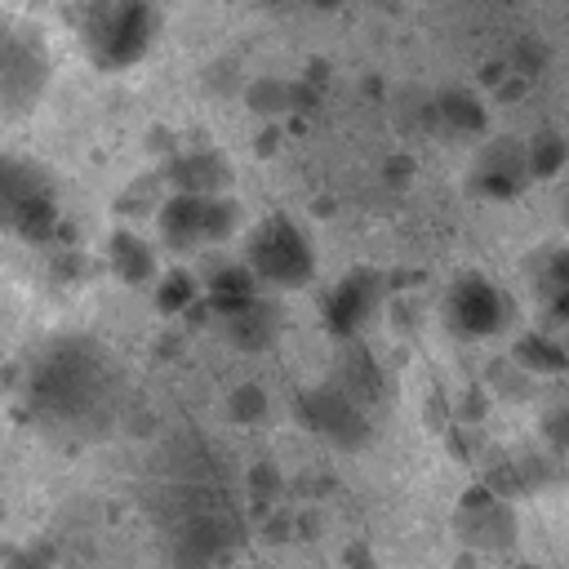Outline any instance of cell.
Segmentation results:
<instances>
[{
  "label": "cell",
  "instance_id": "obj_1",
  "mask_svg": "<svg viewBox=\"0 0 569 569\" xmlns=\"http://www.w3.org/2000/svg\"><path fill=\"white\" fill-rule=\"evenodd\" d=\"M31 409L58 427H98L116 409V369L107 351L84 338H67L49 347L31 373Z\"/></svg>",
  "mask_w": 569,
  "mask_h": 569
},
{
  "label": "cell",
  "instance_id": "obj_2",
  "mask_svg": "<svg viewBox=\"0 0 569 569\" xmlns=\"http://www.w3.org/2000/svg\"><path fill=\"white\" fill-rule=\"evenodd\" d=\"M76 40L98 71H124L147 58L160 31V13L151 0H80Z\"/></svg>",
  "mask_w": 569,
  "mask_h": 569
},
{
  "label": "cell",
  "instance_id": "obj_3",
  "mask_svg": "<svg viewBox=\"0 0 569 569\" xmlns=\"http://www.w3.org/2000/svg\"><path fill=\"white\" fill-rule=\"evenodd\" d=\"M53 80L44 36L22 18H0V116L22 120L36 111Z\"/></svg>",
  "mask_w": 569,
  "mask_h": 569
},
{
  "label": "cell",
  "instance_id": "obj_4",
  "mask_svg": "<svg viewBox=\"0 0 569 569\" xmlns=\"http://www.w3.org/2000/svg\"><path fill=\"white\" fill-rule=\"evenodd\" d=\"M58 227V191L53 178L27 160L0 151V231L22 240H49Z\"/></svg>",
  "mask_w": 569,
  "mask_h": 569
},
{
  "label": "cell",
  "instance_id": "obj_5",
  "mask_svg": "<svg viewBox=\"0 0 569 569\" xmlns=\"http://www.w3.org/2000/svg\"><path fill=\"white\" fill-rule=\"evenodd\" d=\"M244 267L253 271L258 284L302 289L316 276V253H311V240L302 236V227L293 218L276 213V218H267V222L253 227L249 249H244Z\"/></svg>",
  "mask_w": 569,
  "mask_h": 569
},
{
  "label": "cell",
  "instance_id": "obj_6",
  "mask_svg": "<svg viewBox=\"0 0 569 569\" xmlns=\"http://www.w3.org/2000/svg\"><path fill=\"white\" fill-rule=\"evenodd\" d=\"M156 227H160V240L169 249L191 253V249L231 240L236 227H240V204L231 196H182V191H173L169 200L156 204Z\"/></svg>",
  "mask_w": 569,
  "mask_h": 569
},
{
  "label": "cell",
  "instance_id": "obj_7",
  "mask_svg": "<svg viewBox=\"0 0 569 569\" xmlns=\"http://www.w3.org/2000/svg\"><path fill=\"white\" fill-rule=\"evenodd\" d=\"M298 409L316 436H325L338 449H365L369 445V418L342 387H307L298 396Z\"/></svg>",
  "mask_w": 569,
  "mask_h": 569
},
{
  "label": "cell",
  "instance_id": "obj_8",
  "mask_svg": "<svg viewBox=\"0 0 569 569\" xmlns=\"http://www.w3.org/2000/svg\"><path fill=\"white\" fill-rule=\"evenodd\" d=\"M445 311L453 320V329H462L467 338H485V333H498L507 320H511V302L498 284H489L485 276L467 271L453 280L449 298H445Z\"/></svg>",
  "mask_w": 569,
  "mask_h": 569
},
{
  "label": "cell",
  "instance_id": "obj_9",
  "mask_svg": "<svg viewBox=\"0 0 569 569\" xmlns=\"http://www.w3.org/2000/svg\"><path fill=\"white\" fill-rule=\"evenodd\" d=\"M458 538L476 551H498V547H511L516 538V516L507 502H498V493L489 489H471L462 493V507H458Z\"/></svg>",
  "mask_w": 569,
  "mask_h": 569
},
{
  "label": "cell",
  "instance_id": "obj_10",
  "mask_svg": "<svg viewBox=\"0 0 569 569\" xmlns=\"http://www.w3.org/2000/svg\"><path fill=\"white\" fill-rule=\"evenodd\" d=\"M382 302V276L378 271H347L329 293V329L338 338H356Z\"/></svg>",
  "mask_w": 569,
  "mask_h": 569
},
{
  "label": "cell",
  "instance_id": "obj_11",
  "mask_svg": "<svg viewBox=\"0 0 569 569\" xmlns=\"http://www.w3.org/2000/svg\"><path fill=\"white\" fill-rule=\"evenodd\" d=\"M471 182L476 191L493 196V200H511L525 182H529V164H525V142L516 138H498L480 151L476 169H471Z\"/></svg>",
  "mask_w": 569,
  "mask_h": 569
},
{
  "label": "cell",
  "instance_id": "obj_12",
  "mask_svg": "<svg viewBox=\"0 0 569 569\" xmlns=\"http://www.w3.org/2000/svg\"><path fill=\"white\" fill-rule=\"evenodd\" d=\"M218 320H222L231 347H240V351H267L280 338V307L262 293H253L249 302H240L236 311H227Z\"/></svg>",
  "mask_w": 569,
  "mask_h": 569
},
{
  "label": "cell",
  "instance_id": "obj_13",
  "mask_svg": "<svg viewBox=\"0 0 569 569\" xmlns=\"http://www.w3.org/2000/svg\"><path fill=\"white\" fill-rule=\"evenodd\" d=\"M231 164L222 151H182L169 160V187L182 196H227Z\"/></svg>",
  "mask_w": 569,
  "mask_h": 569
},
{
  "label": "cell",
  "instance_id": "obj_14",
  "mask_svg": "<svg viewBox=\"0 0 569 569\" xmlns=\"http://www.w3.org/2000/svg\"><path fill=\"white\" fill-rule=\"evenodd\" d=\"M107 267H111L116 280H124L133 289L156 284V276H160L156 271V249L138 231H111V240H107Z\"/></svg>",
  "mask_w": 569,
  "mask_h": 569
},
{
  "label": "cell",
  "instance_id": "obj_15",
  "mask_svg": "<svg viewBox=\"0 0 569 569\" xmlns=\"http://www.w3.org/2000/svg\"><path fill=\"white\" fill-rule=\"evenodd\" d=\"M253 293H258V280H253V271H249L244 262L218 267V271L209 276V307H213V316L236 311V307H240V302H249Z\"/></svg>",
  "mask_w": 569,
  "mask_h": 569
},
{
  "label": "cell",
  "instance_id": "obj_16",
  "mask_svg": "<svg viewBox=\"0 0 569 569\" xmlns=\"http://www.w3.org/2000/svg\"><path fill=\"white\" fill-rule=\"evenodd\" d=\"M565 160H569V142L560 138V133H533L529 142H525V164H529V178H556L560 169H565Z\"/></svg>",
  "mask_w": 569,
  "mask_h": 569
},
{
  "label": "cell",
  "instance_id": "obj_17",
  "mask_svg": "<svg viewBox=\"0 0 569 569\" xmlns=\"http://www.w3.org/2000/svg\"><path fill=\"white\" fill-rule=\"evenodd\" d=\"M338 387L365 409V400L378 396L382 378H378V369H373V360H369L365 351H347V356H342V369H338Z\"/></svg>",
  "mask_w": 569,
  "mask_h": 569
},
{
  "label": "cell",
  "instance_id": "obj_18",
  "mask_svg": "<svg viewBox=\"0 0 569 569\" xmlns=\"http://www.w3.org/2000/svg\"><path fill=\"white\" fill-rule=\"evenodd\" d=\"M196 280L187 276V271H164V276H156V307L164 311V316H173V311H187L191 302H196Z\"/></svg>",
  "mask_w": 569,
  "mask_h": 569
},
{
  "label": "cell",
  "instance_id": "obj_19",
  "mask_svg": "<svg viewBox=\"0 0 569 569\" xmlns=\"http://www.w3.org/2000/svg\"><path fill=\"white\" fill-rule=\"evenodd\" d=\"M516 365H525V369H533V373H565L569 356H565L551 338H525V342L516 347Z\"/></svg>",
  "mask_w": 569,
  "mask_h": 569
},
{
  "label": "cell",
  "instance_id": "obj_20",
  "mask_svg": "<svg viewBox=\"0 0 569 569\" xmlns=\"http://www.w3.org/2000/svg\"><path fill=\"white\" fill-rule=\"evenodd\" d=\"M267 391L258 387V382H240L231 396H227V413H231V422H240V427H258L262 418H267Z\"/></svg>",
  "mask_w": 569,
  "mask_h": 569
},
{
  "label": "cell",
  "instance_id": "obj_21",
  "mask_svg": "<svg viewBox=\"0 0 569 569\" xmlns=\"http://www.w3.org/2000/svg\"><path fill=\"white\" fill-rule=\"evenodd\" d=\"M440 116L453 124V129H485V111H480V102L471 98V93H445L440 98Z\"/></svg>",
  "mask_w": 569,
  "mask_h": 569
},
{
  "label": "cell",
  "instance_id": "obj_22",
  "mask_svg": "<svg viewBox=\"0 0 569 569\" xmlns=\"http://www.w3.org/2000/svg\"><path fill=\"white\" fill-rule=\"evenodd\" d=\"M9 569H49V556H40V551H18V556H9Z\"/></svg>",
  "mask_w": 569,
  "mask_h": 569
},
{
  "label": "cell",
  "instance_id": "obj_23",
  "mask_svg": "<svg viewBox=\"0 0 569 569\" xmlns=\"http://www.w3.org/2000/svg\"><path fill=\"white\" fill-rule=\"evenodd\" d=\"M560 222H565V227H569V187H565V191H560Z\"/></svg>",
  "mask_w": 569,
  "mask_h": 569
}]
</instances>
